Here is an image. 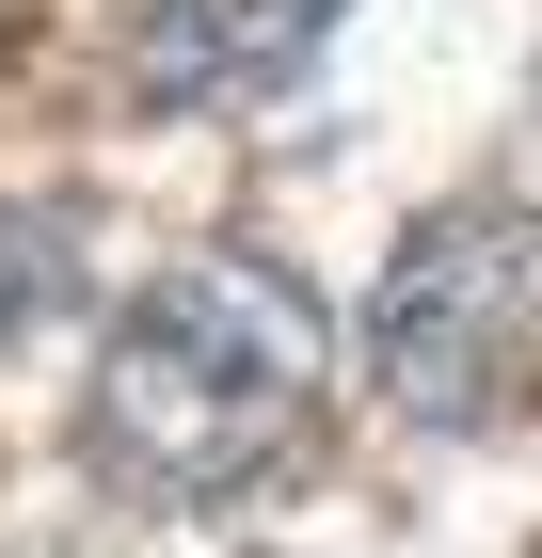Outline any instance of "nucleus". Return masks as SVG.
<instances>
[{
    "instance_id": "obj_3",
    "label": "nucleus",
    "mask_w": 542,
    "mask_h": 558,
    "mask_svg": "<svg viewBox=\"0 0 542 558\" xmlns=\"http://www.w3.org/2000/svg\"><path fill=\"white\" fill-rule=\"evenodd\" d=\"M351 0H112V48L160 112H240V96H288L335 48Z\"/></svg>"
},
{
    "instance_id": "obj_5",
    "label": "nucleus",
    "mask_w": 542,
    "mask_h": 558,
    "mask_svg": "<svg viewBox=\"0 0 542 558\" xmlns=\"http://www.w3.org/2000/svg\"><path fill=\"white\" fill-rule=\"evenodd\" d=\"M16 16H33V0H0V48H16Z\"/></svg>"
},
{
    "instance_id": "obj_1",
    "label": "nucleus",
    "mask_w": 542,
    "mask_h": 558,
    "mask_svg": "<svg viewBox=\"0 0 542 558\" xmlns=\"http://www.w3.org/2000/svg\"><path fill=\"white\" fill-rule=\"evenodd\" d=\"M320 384H335V336L303 271L176 256L81 367V463L144 511H208V495H255L320 430Z\"/></svg>"
},
{
    "instance_id": "obj_2",
    "label": "nucleus",
    "mask_w": 542,
    "mask_h": 558,
    "mask_svg": "<svg viewBox=\"0 0 542 558\" xmlns=\"http://www.w3.org/2000/svg\"><path fill=\"white\" fill-rule=\"evenodd\" d=\"M368 384L415 430H495L542 399V192H447L368 288Z\"/></svg>"
},
{
    "instance_id": "obj_4",
    "label": "nucleus",
    "mask_w": 542,
    "mask_h": 558,
    "mask_svg": "<svg viewBox=\"0 0 542 558\" xmlns=\"http://www.w3.org/2000/svg\"><path fill=\"white\" fill-rule=\"evenodd\" d=\"M33 303H48V223H33V208H0V336H16Z\"/></svg>"
}]
</instances>
